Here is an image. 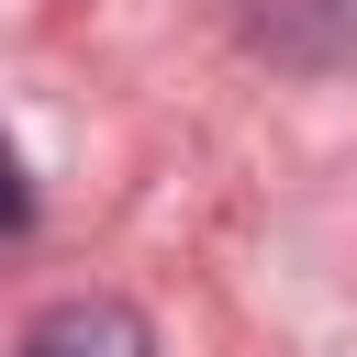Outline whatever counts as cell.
<instances>
[{
  "label": "cell",
  "instance_id": "1",
  "mask_svg": "<svg viewBox=\"0 0 357 357\" xmlns=\"http://www.w3.org/2000/svg\"><path fill=\"white\" fill-rule=\"evenodd\" d=\"M11 357H156V324L123 301V290H67L22 324Z\"/></svg>",
  "mask_w": 357,
  "mask_h": 357
},
{
  "label": "cell",
  "instance_id": "2",
  "mask_svg": "<svg viewBox=\"0 0 357 357\" xmlns=\"http://www.w3.org/2000/svg\"><path fill=\"white\" fill-rule=\"evenodd\" d=\"M0 234H33V178H22L11 145H0Z\"/></svg>",
  "mask_w": 357,
  "mask_h": 357
}]
</instances>
